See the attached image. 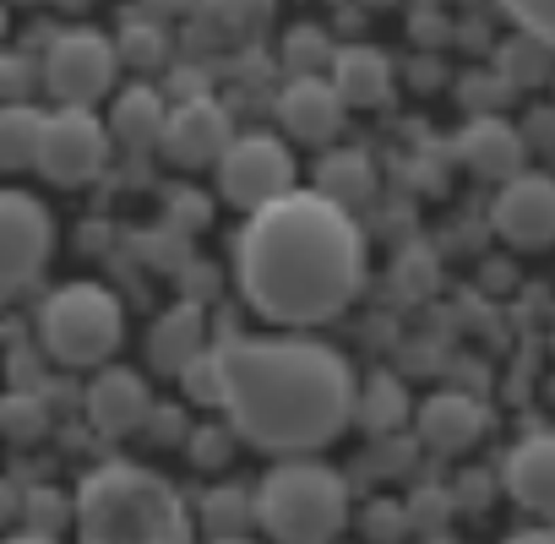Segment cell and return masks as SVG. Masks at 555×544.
<instances>
[{"label":"cell","mask_w":555,"mask_h":544,"mask_svg":"<svg viewBox=\"0 0 555 544\" xmlns=\"http://www.w3.org/2000/svg\"><path fill=\"white\" fill-rule=\"evenodd\" d=\"M50 245H55V223L44 202L28 191H0V289L28 284L50 261Z\"/></svg>","instance_id":"9"},{"label":"cell","mask_w":555,"mask_h":544,"mask_svg":"<svg viewBox=\"0 0 555 544\" xmlns=\"http://www.w3.org/2000/svg\"><path fill=\"white\" fill-rule=\"evenodd\" d=\"M115 55L131 61V66H158L164 61V34L158 28H126L115 39Z\"/></svg>","instance_id":"26"},{"label":"cell","mask_w":555,"mask_h":544,"mask_svg":"<svg viewBox=\"0 0 555 544\" xmlns=\"http://www.w3.org/2000/svg\"><path fill=\"white\" fill-rule=\"evenodd\" d=\"M77 544H191V506L142 463H99L72 495Z\"/></svg>","instance_id":"3"},{"label":"cell","mask_w":555,"mask_h":544,"mask_svg":"<svg viewBox=\"0 0 555 544\" xmlns=\"http://www.w3.org/2000/svg\"><path fill=\"white\" fill-rule=\"evenodd\" d=\"M278 120H284V131L300 137V142H327L344 126V99L327 77L300 72V77L284 82V93H278Z\"/></svg>","instance_id":"12"},{"label":"cell","mask_w":555,"mask_h":544,"mask_svg":"<svg viewBox=\"0 0 555 544\" xmlns=\"http://www.w3.org/2000/svg\"><path fill=\"white\" fill-rule=\"evenodd\" d=\"M7 506H12V501H7V484H0V511H7Z\"/></svg>","instance_id":"31"},{"label":"cell","mask_w":555,"mask_h":544,"mask_svg":"<svg viewBox=\"0 0 555 544\" xmlns=\"http://www.w3.org/2000/svg\"><path fill=\"white\" fill-rule=\"evenodd\" d=\"M115 66H120V55H115V44L104 34L72 28L44 50V88L72 109H93L115 88Z\"/></svg>","instance_id":"8"},{"label":"cell","mask_w":555,"mask_h":544,"mask_svg":"<svg viewBox=\"0 0 555 544\" xmlns=\"http://www.w3.org/2000/svg\"><path fill=\"white\" fill-rule=\"evenodd\" d=\"M218 371L229 430L272 457H311L354 419V371L317 338H229Z\"/></svg>","instance_id":"2"},{"label":"cell","mask_w":555,"mask_h":544,"mask_svg":"<svg viewBox=\"0 0 555 544\" xmlns=\"http://www.w3.org/2000/svg\"><path fill=\"white\" fill-rule=\"evenodd\" d=\"M344 99V109H376L392 99V66L382 50L371 44H344L333 50V77H327Z\"/></svg>","instance_id":"17"},{"label":"cell","mask_w":555,"mask_h":544,"mask_svg":"<svg viewBox=\"0 0 555 544\" xmlns=\"http://www.w3.org/2000/svg\"><path fill=\"white\" fill-rule=\"evenodd\" d=\"M153 414V398H147V381L126 365H109L93 376L88 387V419L99 436H131L137 425H147Z\"/></svg>","instance_id":"13"},{"label":"cell","mask_w":555,"mask_h":544,"mask_svg":"<svg viewBox=\"0 0 555 544\" xmlns=\"http://www.w3.org/2000/svg\"><path fill=\"white\" fill-rule=\"evenodd\" d=\"M229 142H234L229 109H223L218 99H202V93H196V99H185V104H175V109H169V120H164V137H158L164 158H169V164H180V169L218 164Z\"/></svg>","instance_id":"11"},{"label":"cell","mask_w":555,"mask_h":544,"mask_svg":"<svg viewBox=\"0 0 555 544\" xmlns=\"http://www.w3.org/2000/svg\"><path fill=\"white\" fill-rule=\"evenodd\" d=\"M457 158L479 180H512V174H522V137L501 115H474L457 131Z\"/></svg>","instance_id":"16"},{"label":"cell","mask_w":555,"mask_h":544,"mask_svg":"<svg viewBox=\"0 0 555 544\" xmlns=\"http://www.w3.org/2000/svg\"><path fill=\"white\" fill-rule=\"evenodd\" d=\"M256 522L272 544H333L349 522V484L317 457H284L256 484Z\"/></svg>","instance_id":"4"},{"label":"cell","mask_w":555,"mask_h":544,"mask_svg":"<svg viewBox=\"0 0 555 544\" xmlns=\"http://www.w3.org/2000/svg\"><path fill=\"white\" fill-rule=\"evenodd\" d=\"M0 34H7V7H0Z\"/></svg>","instance_id":"32"},{"label":"cell","mask_w":555,"mask_h":544,"mask_svg":"<svg viewBox=\"0 0 555 544\" xmlns=\"http://www.w3.org/2000/svg\"><path fill=\"white\" fill-rule=\"evenodd\" d=\"M0 544H61V539H50V533H39V528H28V533H7Z\"/></svg>","instance_id":"30"},{"label":"cell","mask_w":555,"mask_h":544,"mask_svg":"<svg viewBox=\"0 0 555 544\" xmlns=\"http://www.w3.org/2000/svg\"><path fill=\"white\" fill-rule=\"evenodd\" d=\"M44 137L39 104H0V169H34Z\"/></svg>","instance_id":"20"},{"label":"cell","mask_w":555,"mask_h":544,"mask_svg":"<svg viewBox=\"0 0 555 544\" xmlns=\"http://www.w3.org/2000/svg\"><path fill=\"white\" fill-rule=\"evenodd\" d=\"M39 333H44V349L61 365H104L115 354L120 333H126L120 300L104 284H66L44 300Z\"/></svg>","instance_id":"5"},{"label":"cell","mask_w":555,"mask_h":544,"mask_svg":"<svg viewBox=\"0 0 555 544\" xmlns=\"http://www.w3.org/2000/svg\"><path fill=\"white\" fill-rule=\"evenodd\" d=\"M164 120H169L164 93H153V88H142V82L126 88V93H115V104H109V137L126 142V147H158Z\"/></svg>","instance_id":"18"},{"label":"cell","mask_w":555,"mask_h":544,"mask_svg":"<svg viewBox=\"0 0 555 544\" xmlns=\"http://www.w3.org/2000/svg\"><path fill=\"white\" fill-rule=\"evenodd\" d=\"M212 544H245V539H212Z\"/></svg>","instance_id":"33"},{"label":"cell","mask_w":555,"mask_h":544,"mask_svg":"<svg viewBox=\"0 0 555 544\" xmlns=\"http://www.w3.org/2000/svg\"><path fill=\"white\" fill-rule=\"evenodd\" d=\"M28 82H34V72H23V61L0 55V99H7V104H28Z\"/></svg>","instance_id":"27"},{"label":"cell","mask_w":555,"mask_h":544,"mask_svg":"<svg viewBox=\"0 0 555 544\" xmlns=\"http://www.w3.org/2000/svg\"><path fill=\"white\" fill-rule=\"evenodd\" d=\"M229 436L234 430H196L191 436V463H223L229 457Z\"/></svg>","instance_id":"28"},{"label":"cell","mask_w":555,"mask_h":544,"mask_svg":"<svg viewBox=\"0 0 555 544\" xmlns=\"http://www.w3.org/2000/svg\"><path fill=\"white\" fill-rule=\"evenodd\" d=\"M506 544H555V528H522V533H512Z\"/></svg>","instance_id":"29"},{"label":"cell","mask_w":555,"mask_h":544,"mask_svg":"<svg viewBox=\"0 0 555 544\" xmlns=\"http://www.w3.org/2000/svg\"><path fill=\"white\" fill-rule=\"evenodd\" d=\"M175 376H180V387H185V398H191V403H202V409H223V371H218V349L191 354Z\"/></svg>","instance_id":"22"},{"label":"cell","mask_w":555,"mask_h":544,"mask_svg":"<svg viewBox=\"0 0 555 544\" xmlns=\"http://www.w3.org/2000/svg\"><path fill=\"white\" fill-rule=\"evenodd\" d=\"M354 414L365 419V430L387 436L409 419V392L398 387V376H376L365 392H354Z\"/></svg>","instance_id":"21"},{"label":"cell","mask_w":555,"mask_h":544,"mask_svg":"<svg viewBox=\"0 0 555 544\" xmlns=\"http://www.w3.org/2000/svg\"><path fill=\"white\" fill-rule=\"evenodd\" d=\"M365 185H371V169H365V158H360V153H333V158L322 164V185H317V191L349 207V202H354Z\"/></svg>","instance_id":"23"},{"label":"cell","mask_w":555,"mask_h":544,"mask_svg":"<svg viewBox=\"0 0 555 544\" xmlns=\"http://www.w3.org/2000/svg\"><path fill=\"white\" fill-rule=\"evenodd\" d=\"M365 279V239L344 202L322 191H284L256 207L234 239V284L245 306L278 327L333 322Z\"/></svg>","instance_id":"1"},{"label":"cell","mask_w":555,"mask_h":544,"mask_svg":"<svg viewBox=\"0 0 555 544\" xmlns=\"http://www.w3.org/2000/svg\"><path fill=\"white\" fill-rule=\"evenodd\" d=\"M550 55H555L550 44H539V39L522 34V39H512L501 50V77L506 82H544L550 77Z\"/></svg>","instance_id":"24"},{"label":"cell","mask_w":555,"mask_h":544,"mask_svg":"<svg viewBox=\"0 0 555 544\" xmlns=\"http://www.w3.org/2000/svg\"><path fill=\"white\" fill-rule=\"evenodd\" d=\"M218 191L229 207L256 212L267 202H278L284 191H295V153L289 142H278L272 131H234V142L218 158Z\"/></svg>","instance_id":"6"},{"label":"cell","mask_w":555,"mask_h":544,"mask_svg":"<svg viewBox=\"0 0 555 544\" xmlns=\"http://www.w3.org/2000/svg\"><path fill=\"white\" fill-rule=\"evenodd\" d=\"M207 322H202V311L196 306H175L169 316H158V327H153V360L164 365V371H180L191 354H202L207 344Z\"/></svg>","instance_id":"19"},{"label":"cell","mask_w":555,"mask_h":544,"mask_svg":"<svg viewBox=\"0 0 555 544\" xmlns=\"http://www.w3.org/2000/svg\"><path fill=\"white\" fill-rule=\"evenodd\" d=\"M376 7H387V0H376Z\"/></svg>","instance_id":"34"},{"label":"cell","mask_w":555,"mask_h":544,"mask_svg":"<svg viewBox=\"0 0 555 544\" xmlns=\"http://www.w3.org/2000/svg\"><path fill=\"white\" fill-rule=\"evenodd\" d=\"M490 229L506 245H517V250L555 245V180L550 174H533V169L501 180V191L490 202Z\"/></svg>","instance_id":"10"},{"label":"cell","mask_w":555,"mask_h":544,"mask_svg":"<svg viewBox=\"0 0 555 544\" xmlns=\"http://www.w3.org/2000/svg\"><path fill=\"white\" fill-rule=\"evenodd\" d=\"M109 158V126L93 109H44V137H39V158L34 169L55 185H82L104 169Z\"/></svg>","instance_id":"7"},{"label":"cell","mask_w":555,"mask_h":544,"mask_svg":"<svg viewBox=\"0 0 555 544\" xmlns=\"http://www.w3.org/2000/svg\"><path fill=\"white\" fill-rule=\"evenodd\" d=\"M414 425H420V441H425L430 452H447V457H452V452H468V446L490 430V414H485V403L468 398V392H436V398L420 403Z\"/></svg>","instance_id":"15"},{"label":"cell","mask_w":555,"mask_h":544,"mask_svg":"<svg viewBox=\"0 0 555 544\" xmlns=\"http://www.w3.org/2000/svg\"><path fill=\"white\" fill-rule=\"evenodd\" d=\"M501 484H506V495H512L517 506L555 517V430L522 436V441L506 452Z\"/></svg>","instance_id":"14"},{"label":"cell","mask_w":555,"mask_h":544,"mask_svg":"<svg viewBox=\"0 0 555 544\" xmlns=\"http://www.w3.org/2000/svg\"><path fill=\"white\" fill-rule=\"evenodd\" d=\"M501 7H506V17H512L528 39H539V44L555 50V0H501Z\"/></svg>","instance_id":"25"}]
</instances>
